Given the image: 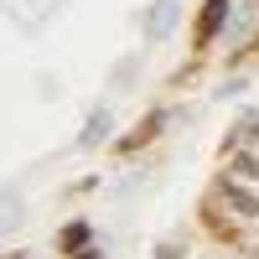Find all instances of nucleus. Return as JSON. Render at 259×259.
Returning <instances> with one entry per match:
<instances>
[{
    "mask_svg": "<svg viewBox=\"0 0 259 259\" xmlns=\"http://www.w3.org/2000/svg\"><path fill=\"white\" fill-rule=\"evenodd\" d=\"M177 0H156V6H150V16H145V36L150 41H161V36H171V26H177Z\"/></svg>",
    "mask_w": 259,
    "mask_h": 259,
    "instance_id": "f257e3e1",
    "label": "nucleus"
},
{
    "mask_svg": "<svg viewBox=\"0 0 259 259\" xmlns=\"http://www.w3.org/2000/svg\"><path fill=\"white\" fill-rule=\"evenodd\" d=\"M223 11H228V0H207V6H202V21H197V47H207V41L218 36Z\"/></svg>",
    "mask_w": 259,
    "mask_h": 259,
    "instance_id": "f03ea898",
    "label": "nucleus"
},
{
    "mask_svg": "<svg viewBox=\"0 0 259 259\" xmlns=\"http://www.w3.org/2000/svg\"><path fill=\"white\" fill-rule=\"evenodd\" d=\"M228 207H233V212H244V218H254V212H259V202L249 197V192H239V187H228Z\"/></svg>",
    "mask_w": 259,
    "mask_h": 259,
    "instance_id": "7ed1b4c3",
    "label": "nucleus"
},
{
    "mask_svg": "<svg viewBox=\"0 0 259 259\" xmlns=\"http://www.w3.org/2000/svg\"><path fill=\"white\" fill-rule=\"evenodd\" d=\"M104 135H109V114H94V119H89V130H83V145H99Z\"/></svg>",
    "mask_w": 259,
    "mask_h": 259,
    "instance_id": "20e7f679",
    "label": "nucleus"
},
{
    "mask_svg": "<svg viewBox=\"0 0 259 259\" xmlns=\"http://www.w3.org/2000/svg\"><path fill=\"white\" fill-rule=\"evenodd\" d=\"M83 239H89V228H83V223H78V228H68V239H62V244H68V249H78Z\"/></svg>",
    "mask_w": 259,
    "mask_h": 259,
    "instance_id": "39448f33",
    "label": "nucleus"
},
{
    "mask_svg": "<svg viewBox=\"0 0 259 259\" xmlns=\"http://www.w3.org/2000/svg\"><path fill=\"white\" fill-rule=\"evenodd\" d=\"M78 259H94V254H78Z\"/></svg>",
    "mask_w": 259,
    "mask_h": 259,
    "instance_id": "423d86ee",
    "label": "nucleus"
},
{
    "mask_svg": "<svg viewBox=\"0 0 259 259\" xmlns=\"http://www.w3.org/2000/svg\"><path fill=\"white\" fill-rule=\"evenodd\" d=\"M0 228H6V218H0Z\"/></svg>",
    "mask_w": 259,
    "mask_h": 259,
    "instance_id": "0eeeda50",
    "label": "nucleus"
}]
</instances>
